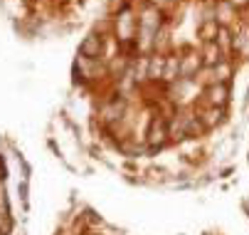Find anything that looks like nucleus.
<instances>
[{
    "mask_svg": "<svg viewBox=\"0 0 249 235\" xmlns=\"http://www.w3.org/2000/svg\"><path fill=\"white\" fill-rule=\"evenodd\" d=\"M148 141H151L153 146L165 141V124H163V121H156V124L151 126V139H148Z\"/></svg>",
    "mask_w": 249,
    "mask_h": 235,
    "instance_id": "f03ea898",
    "label": "nucleus"
},
{
    "mask_svg": "<svg viewBox=\"0 0 249 235\" xmlns=\"http://www.w3.org/2000/svg\"><path fill=\"white\" fill-rule=\"evenodd\" d=\"M99 50H101V40L96 35H89L84 40V45H82V55H87V57H96Z\"/></svg>",
    "mask_w": 249,
    "mask_h": 235,
    "instance_id": "f257e3e1",
    "label": "nucleus"
},
{
    "mask_svg": "<svg viewBox=\"0 0 249 235\" xmlns=\"http://www.w3.org/2000/svg\"><path fill=\"white\" fill-rule=\"evenodd\" d=\"M207 94H210V102H212V104H225V99H227V87H225V84H217V87H212Z\"/></svg>",
    "mask_w": 249,
    "mask_h": 235,
    "instance_id": "7ed1b4c3",
    "label": "nucleus"
},
{
    "mask_svg": "<svg viewBox=\"0 0 249 235\" xmlns=\"http://www.w3.org/2000/svg\"><path fill=\"white\" fill-rule=\"evenodd\" d=\"M232 3H234V5H244V3H247V0H232Z\"/></svg>",
    "mask_w": 249,
    "mask_h": 235,
    "instance_id": "20e7f679",
    "label": "nucleus"
}]
</instances>
